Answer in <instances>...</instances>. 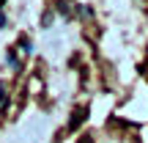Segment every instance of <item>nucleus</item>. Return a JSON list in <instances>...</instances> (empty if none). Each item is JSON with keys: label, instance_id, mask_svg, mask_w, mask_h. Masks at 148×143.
I'll return each instance as SVG.
<instances>
[{"label": "nucleus", "instance_id": "f257e3e1", "mask_svg": "<svg viewBox=\"0 0 148 143\" xmlns=\"http://www.w3.org/2000/svg\"><path fill=\"white\" fill-rule=\"evenodd\" d=\"M85 116H88V110H85V107H77V110H74V116H71V121H69V129H77L79 124H82Z\"/></svg>", "mask_w": 148, "mask_h": 143}, {"label": "nucleus", "instance_id": "f03ea898", "mask_svg": "<svg viewBox=\"0 0 148 143\" xmlns=\"http://www.w3.org/2000/svg\"><path fill=\"white\" fill-rule=\"evenodd\" d=\"M41 25H44V28H49V25H52V11H47V14H44V19H41Z\"/></svg>", "mask_w": 148, "mask_h": 143}]
</instances>
